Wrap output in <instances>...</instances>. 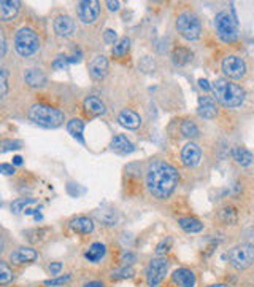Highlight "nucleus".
I'll return each instance as SVG.
<instances>
[{"mask_svg": "<svg viewBox=\"0 0 254 287\" xmlns=\"http://www.w3.org/2000/svg\"><path fill=\"white\" fill-rule=\"evenodd\" d=\"M180 182L178 171L167 161H153L146 169V187L157 199H167Z\"/></svg>", "mask_w": 254, "mask_h": 287, "instance_id": "f257e3e1", "label": "nucleus"}, {"mask_svg": "<svg viewBox=\"0 0 254 287\" xmlns=\"http://www.w3.org/2000/svg\"><path fill=\"white\" fill-rule=\"evenodd\" d=\"M215 96L224 107L235 109L240 107L245 100V90L240 85L232 83L227 78H216L212 85Z\"/></svg>", "mask_w": 254, "mask_h": 287, "instance_id": "f03ea898", "label": "nucleus"}, {"mask_svg": "<svg viewBox=\"0 0 254 287\" xmlns=\"http://www.w3.org/2000/svg\"><path fill=\"white\" fill-rule=\"evenodd\" d=\"M27 115L35 125L43 126V128H57L65 120L64 112H61L56 107L47 106V104H34L29 109Z\"/></svg>", "mask_w": 254, "mask_h": 287, "instance_id": "7ed1b4c3", "label": "nucleus"}, {"mask_svg": "<svg viewBox=\"0 0 254 287\" xmlns=\"http://www.w3.org/2000/svg\"><path fill=\"white\" fill-rule=\"evenodd\" d=\"M40 37L31 27H22L14 35V50L22 57H31L40 50Z\"/></svg>", "mask_w": 254, "mask_h": 287, "instance_id": "20e7f679", "label": "nucleus"}, {"mask_svg": "<svg viewBox=\"0 0 254 287\" xmlns=\"http://www.w3.org/2000/svg\"><path fill=\"white\" fill-rule=\"evenodd\" d=\"M176 31L180 32V35L184 40L194 42L200 37L202 26H200V21L196 14L191 11H184L176 18Z\"/></svg>", "mask_w": 254, "mask_h": 287, "instance_id": "39448f33", "label": "nucleus"}, {"mask_svg": "<svg viewBox=\"0 0 254 287\" xmlns=\"http://www.w3.org/2000/svg\"><path fill=\"white\" fill-rule=\"evenodd\" d=\"M216 34L224 43H234L238 37L237 31V19L227 11H219L215 18Z\"/></svg>", "mask_w": 254, "mask_h": 287, "instance_id": "423d86ee", "label": "nucleus"}, {"mask_svg": "<svg viewBox=\"0 0 254 287\" xmlns=\"http://www.w3.org/2000/svg\"><path fill=\"white\" fill-rule=\"evenodd\" d=\"M229 263L235 270H246L254 263V244H237L229 251Z\"/></svg>", "mask_w": 254, "mask_h": 287, "instance_id": "0eeeda50", "label": "nucleus"}, {"mask_svg": "<svg viewBox=\"0 0 254 287\" xmlns=\"http://www.w3.org/2000/svg\"><path fill=\"white\" fill-rule=\"evenodd\" d=\"M169 266H170V262L166 257L153 258L146 268V284L149 287H157L169 273Z\"/></svg>", "mask_w": 254, "mask_h": 287, "instance_id": "6e6552de", "label": "nucleus"}, {"mask_svg": "<svg viewBox=\"0 0 254 287\" xmlns=\"http://www.w3.org/2000/svg\"><path fill=\"white\" fill-rule=\"evenodd\" d=\"M221 67H222L224 75L229 77V78H234V80L243 78L245 74H246V63H245V59H242L240 56L232 54V56L224 57Z\"/></svg>", "mask_w": 254, "mask_h": 287, "instance_id": "1a4fd4ad", "label": "nucleus"}, {"mask_svg": "<svg viewBox=\"0 0 254 287\" xmlns=\"http://www.w3.org/2000/svg\"><path fill=\"white\" fill-rule=\"evenodd\" d=\"M77 14L84 24H93L100 14V4L97 0H81L77 4Z\"/></svg>", "mask_w": 254, "mask_h": 287, "instance_id": "9d476101", "label": "nucleus"}, {"mask_svg": "<svg viewBox=\"0 0 254 287\" xmlns=\"http://www.w3.org/2000/svg\"><path fill=\"white\" fill-rule=\"evenodd\" d=\"M38 258V252L32 248H18L10 252L8 260L13 265H24V263H32Z\"/></svg>", "mask_w": 254, "mask_h": 287, "instance_id": "9b49d317", "label": "nucleus"}, {"mask_svg": "<svg viewBox=\"0 0 254 287\" xmlns=\"http://www.w3.org/2000/svg\"><path fill=\"white\" fill-rule=\"evenodd\" d=\"M200 158H202V150L197 144L194 142H189L183 147L181 150V163L186 166V168H194L200 163Z\"/></svg>", "mask_w": 254, "mask_h": 287, "instance_id": "f8f14e48", "label": "nucleus"}, {"mask_svg": "<svg viewBox=\"0 0 254 287\" xmlns=\"http://www.w3.org/2000/svg\"><path fill=\"white\" fill-rule=\"evenodd\" d=\"M172 281L178 287H196L197 276L191 268H178L172 273Z\"/></svg>", "mask_w": 254, "mask_h": 287, "instance_id": "ddd939ff", "label": "nucleus"}, {"mask_svg": "<svg viewBox=\"0 0 254 287\" xmlns=\"http://www.w3.org/2000/svg\"><path fill=\"white\" fill-rule=\"evenodd\" d=\"M75 29H77L75 19L67 16V14H59V16L54 19V32L59 37H70V35H73Z\"/></svg>", "mask_w": 254, "mask_h": 287, "instance_id": "4468645a", "label": "nucleus"}, {"mask_svg": "<svg viewBox=\"0 0 254 287\" xmlns=\"http://www.w3.org/2000/svg\"><path fill=\"white\" fill-rule=\"evenodd\" d=\"M89 74L94 80H102L105 78L108 74V59L103 54L96 56L94 59L89 63Z\"/></svg>", "mask_w": 254, "mask_h": 287, "instance_id": "2eb2a0df", "label": "nucleus"}, {"mask_svg": "<svg viewBox=\"0 0 254 287\" xmlns=\"http://www.w3.org/2000/svg\"><path fill=\"white\" fill-rule=\"evenodd\" d=\"M118 123L121 126H124V128H127V129H138L140 125H142V117L137 112L124 109L118 115Z\"/></svg>", "mask_w": 254, "mask_h": 287, "instance_id": "dca6fc26", "label": "nucleus"}, {"mask_svg": "<svg viewBox=\"0 0 254 287\" xmlns=\"http://www.w3.org/2000/svg\"><path fill=\"white\" fill-rule=\"evenodd\" d=\"M197 112L200 117L206 118V120H212L218 115V107H216V102L210 97V96H200L199 97V107H197Z\"/></svg>", "mask_w": 254, "mask_h": 287, "instance_id": "f3484780", "label": "nucleus"}, {"mask_svg": "<svg viewBox=\"0 0 254 287\" xmlns=\"http://www.w3.org/2000/svg\"><path fill=\"white\" fill-rule=\"evenodd\" d=\"M70 228L78 235H91L94 232V222L86 215H78L70 220Z\"/></svg>", "mask_w": 254, "mask_h": 287, "instance_id": "a211bd4d", "label": "nucleus"}, {"mask_svg": "<svg viewBox=\"0 0 254 287\" xmlns=\"http://www.w3.org/2000/svg\"><path fill=\"white\" fill-rule=\"evenodd\" d=\"M24 81L31 88H43L47 85V75L41 69H27L24 72Z\"/></svg>", "mask_w": 254, "mask_h": 287, "instance_id": "6ab92c4d", "label": "nucleus"}, {"mask_svg": "<svg viewBox=\"0 0 254 287\" xmlns=\"http://www.w3.org/2000/svg\"><path fill=\"white\" fill-rule=\"evenodd\" d=\"M19 7L21 4L18 0H2L0 2V18H2V21L7 23L16 18L19 13Z\"/></svg>", "mask_w": 254, "mask_h": 287, "instance_id": "aec40b11", "label": "nucleus"}, {"mask_svg": "<svg viewBox=\"0 0 254 287\" xmlns=\"http://www.w3.org/2000/svg\"><path fill=\"white\" fill-rule=\"evenodd\" d=\"M110 147L113 152L119 153V155H129L132 153L133 150H135V146L123 134H118L111 139V144H110Z\"/></svg>", "mask_w": 254, "mask_h": 287, "instance_id": "412c9836", "label": "nucleus"}, {"mask_svg": "<svg viewBox=\"0 0 254 287\" xmlns=\"http://www.w3.org/2000/svg\"><path fill=\"white\" fill-rule=\"evenodd\" d=\"M83 107L86 110L87 115H91V117H99V115H103L105 113V104L102 102V100L96 96H89L84 99L83 102Z\"/></svg>", "mask_w": 254, "mask_h": 287, "instance_id": "4be33fe9", "label": "nucleus"}, {"mask_svg": "<svg viewBox=\"0 0 254 287\" xmlns=\"http://www.w3.org/2000/svg\"><path fill=\"white\" fill-rule=\"evenodd\" d=\"M107 254V246L103 242H93L89 249L84 252V258L91 263H99Z\"/></svg>", "mask_w": 254, "mask_h": 287, "instance_id": "5701e85b", "label": "nucleus"}, {"mask_svg": "<svg viewBox=\"0 0 254 287\" xmlns=\"http://www.w3.org/2000/svg\"><path fill=\"white\" fill-rule=\"evenodd\" d=\"M96 219L107 227H114V225H118L119 214L116 209H102V211L96 212Z\"/></svg>", "mask_w": 254, "mask_h": 287, "instance_id": "b1692460", "label": "nucleus"}, {"mask_svg": "<svg viewBox=\"0 0 254 287\" xmlns=\"http://www.w3.org/2000/svg\"><path fill=\"white\" fill-rule=\"evenodd\" d=\"M178 223H180L181 230H184L186 233H199L203 230V223L196 217H181L178 219Z\"/></svg>", "mask_w": 254, "mask_h": 287, "instance_id": "393cba45", "label": "nucleus"}, {"mask_svg": "<svg viewBox=\"0 0 254 287\" xmlns=\"http://www.w3.org/2000/svg\"><path fill=\"white\" fill-rule=\"evenodd\" d=\"M232 158L242 166H249L252 163V153L248 149H245V147H234Z\"/></svg>", "mask_w": 254, "mask_h": 287, "instance_id": "a878e982", "label": "nucleus"}, {"mask_svg": "<svg viewBox=\"0 0 254 287\" xmlns=\"http://www.w3.org/2000/svg\"><path fill=\"white\" fill-rule=\"evenodd\" d=\"M191 59H192V53L184 47H178L172 53V61L175 66H186Z\"/></svg>", "mask_w": 254, "mask_h": 287, "instance_id": "bb28decb", "label": "nucleus"}, {"mask_svg": "<svg viewBox=\"0 0 254 287\" xmlns=\"http://www.w3.org/2000/svg\"><path fill=\"white\" fill-rule=\"evenodd\" d=\"M67 131L68 134H72V137L78 139L81 144L84 142L83 139V131H84V121L80 120V118H73L67 123Z\"/></svg>", "mask_w": 254, "mask_h": 287, "instance_id": "cd10ccee", "label": "nucleus"}, {"mask_svg": "<svg viewBox=\"0 0 254 287\" xmlns=\"http://www.w3.org/2000/svg\"><path fill=\"white\" fill-rule=\"evenodd\" d=\"M219 220L226 225H235L238 222V214H237V209L232 208V206H224L221 211H219Z\"/></svg>", "mask_w": 254, "mask_h": 287, "instance_id": "c85d7f7f", "label": "nucleus"}, {"mask_svg": "<svg viewBox=\"0 0 254 287\" xmlns=\"http://www.w3.org/2000/svg\"><path fill=\"white\" fill-rule=\"evenodd\" d=\"M34 203H37V199H34V198H18L11 203L10 209L13 214H21V212H26L27 208Z\"/></svg>", "mask_w": 254, "mask_h": 287, "instance_id": "c756f323", "label": "nucleus"}, {"mask_svg": "<svg viewBox=\"0 0 254 287\" xmlns=\"http://www.w3.org/2000/svg\"><path fill=\"white\" fill-rule=\"evenodd\" d=\"M180 129H181V134H183L184 137H188V139H196V137L199 136V128H197V125L194 123V121H191V120H184V121L181 123Z\"/></svg>", "mask_w": 254, "mask_h": 287, "instance_id": "7c9ffc66", "label": "nucleus"}, {"mask_svg": "<svg viewBox=\"0 0 254 287\" xmlns=\"http://www.w3.org/2000/svg\"><path fill=\"white\" fill-rule=\"evenodd\" d=\"M14 279V273L13 270L7 265V262H0V285L5 287Z\"/></svg>", "mask_w": 254, "mask_h": 287, "instance_id": "2f4dec72", "label": "nucleus"}, {"mask_svg": "<svg viewBox=\"0 0 254 287\" xmlns=\"http://www.w3.org/2000/svg\"><path fill=\"white\" fill-rule=\"evenodd\" d=\"M135 276V270H133L132 266H121V268H118L111 273V279L113 281H119V279H130Z\"/></svg>", "mask_w": 254, "mask_h": 287, "instance_id": "473e14b6", "label": "nucleus"}, {"mask_svg": "<svg viewBox=\"0 0 254 287\" xmlns=\"http://www.w3.org/2000/svg\"><path fill=\"white\" fill-rule=\"evenodd\" d=\"M129 50H130V38H127V37H124V38H121L119 40L116 45H114V48H113V56H116V57H124L127 53H129Z\"/></svg>", "mask_w": 254, "mask_h": 287, "instance_id": "72a5a7b5", "label": "nucleus"}, {"mask_svg": "<svg viewBox=\"0 0 254 287\" xmlns=\"http://www.w3.org/2000/svg\"><path fill=\"white\" fill-rule=\"evenodd\" d=\"M172 246H173V239L170 236L164 238L157 246H156V255L157 257H166L170 251H172Z\"/></svg>", "mask_w": 254, "mask_h": 287, "instance_id": "f704fd0d", "label": "nucleus"}, {"mask_svg": "<svg viewBox=\"0 0 254 287\" xmlns=\"http://www.w3.org/2000/svg\"><path fill=\"white\" fill-rule=\"evenodd\" d=\"M19 149H22L21 140H11V139L2 140V153H7L10 150H19Z\"/></svg>", "mask_w": 254, "mask_h": 287, "instance_id": "c9c22d12", "label": "nucleus"}, {"mask_svg": "<svg viewBox=\"0 0 254 287\" xmlns=\"http://www.w3.org/2000/svg\"><path fill=\"white\" fill-rule=\"evenodd\" d=\"M8 93V72L7 69H0V96L5 97Z\"/></svg>", "mask_w": 254, "mask_h": 287, "instance_id": "e433bc0d", "label": "nucleus"}, {"mask_svg": "<svg viewBox=\"0 0 254 287\" xmlns=\"http://www.w3.org/2000/svg\"><path fill=\"white\" fill-rule=\"evenodd\" d=\"M68 57L67 56H57L53 61V69L54 70H67L68 69Z\"/></svg>", "mask_w": 254, "mask_h": 287, "instance_id": "4c0bfd02", "label": "nucleus"}, {"mask_svg": "<svg viewBox=\"0 0 254 287\" xmlns=\"http://www.w3.org/2000/svg\"><path fill=\"white\" fill-rule=\"evenodd\" d=\"M72 278V275H65V276H56L54 279H48V281H44V285H48V287H56V285H64L65 282H68Z\"/></svg>", "mask_w": 254, "mask_h": 287, "instance_id": "58836bf2", "label": "nucleus"}, {"mask_svg": "<svg viewBox=\"0 0 254 287\" xmlns=\"http://www.w3.org/2000/svg\"><path fill=\"white\" fill-rule=\"evenodd\" d=\"M121 262H123V265L124 266H132L133 263H135L137 262V255L135 254H133V252H124L123 254V257H121Z\"/></svg>", "mask_w": 254, "mask_h": 287, "instance_id": "ea45409f", "label": "nucleus"}, {"mask_svg": "<svg viewBox=\"0 0 254 287\" xmlns=\"http://www.w3.org/2000/svg\"><path fill=\"white\" fill-rule=\"evenodd\" d=\"M103 40H105V43H108V45H116V40H118L116 31H113V29H107L105 35H103Z\"/></svg>", "mask_w": 254, "mask_h": 287, "instance_id": "a19ab883", "label": "nucleus"}, {"mask_svg": "<svg viewBox=\"0 0 254 287\" xmlns=\"http://www.w3.org/2000/svg\"><path fill=\"white\" fill-rule=\"evenodd\" d=\"M62 268H64V265L61 262H51L50 266H48V270H50V273H51L53 276H57L59 273L62 271Z\"/></svg>", "mask_w": 254, "mask_h": 287, "instance_id": "79ce46f5", "label": "nucleus"}, {"mask_svg": "<svg viewBox=\"0 0 254 287\" xmlns=\"http://www.w3.org/2000/svg\"><path fill=\"white\" fill-rule=\"evenodd\" d=\"M0 171H2L5 176H11V174H14V166H13V165L4 163L2 166H0Z\"/></svg>", "mask_w": 254, "mask_h": 287, "instance_id": "37998d69", "label": "nucleus"}, {"mask_svg": "<svg viewBox=\"0 0 254 287\" xmlns=\"http://www.w3.org/2000/svg\"><path fill=\"white\" fill-rule=\"evenodd\" d=\"M0 42H2V51H0V56H5L7 54V40H5V34L2 32L0 34Z\"/></svg>", "mask_w": 254, "mask_h": 287, "instance_id": "c03bdc74", "label": "nucleus"}, {"mask_svg": "<svg viewBox=\"0 0 254 287\" xmlns=\"http://www.w3.org/2000/svg\"><path fill=\"white\" fill-rule=\"evenodd\" d=\"M83 287H105V282L103 281H89Z\"/></svg>", "mask_w": 254, "mask_h": 287, "instance_id": "a18cd8bd", "label": "nucleus"}, {"mask_svg": "<svg viewBox=\"0 0 254 287\" xmlns=\"http://www.w3.org/2000/svg\"><path fill=\"white\" fill-rule=\"evenodd\" d=\"M199 86H200V88H202L203 91H210V90H213L212 86H210V83H208L205 78H200V80H199Z\"/></svg>", "mask_w": 254, "mask_h": 287, "instance_id": "49530a36", "label": "nucleus"}, {"mask_svg": "<svg viewBox=\"0 0 254 287\" xmlns=\"http://www.w3.org/2000/svg\"><path fill=\"white\" fill-rule=\"evenodd\" d=\"M107 7H108L110 11H118L119 7H121V4H119V2H111V0H108V2H107Z\"/></svg>", "mask_w": 254, "mask_h": 287, "instance_id": "de8ad7c7", "label": "nucleus"}, {"mask_svg": "<svg viewBox=\"0 0 254 287\" xmlns=\"http://www.w3.org/2000/svg\"><path fill=\"white\" fill-rule=\"evenodd\" d=\"M13 165L14 166H21L22 165V156H14L13 158Z\"/></svg>", "mask_w": 254, "mask_h": 287, "instance_id": "09e8293b", "label": "nucleus"}, {"mask_svg": "<svg viewBox=\"0 0 254 287\" xmlns=\"http://www.w3.org/2000/svg\"><path fill=\"white\" fill-rule=\"evenodd\" d=\"M206 287H229V285H227V284H221V282H219V284H212V285H206Z\"/></svg>", "mask_w": 254, "mask_h": 287, "instance_id": "8fccbe9b", "label": "nucleus"}, {"mask_svg": "<svg viewBox=\"0 0 254 287\" xmlns=\"http://www.w3.org/2000/svg\"><path fill=\"white\" fill-rule=\"evenodd\" d=\"M246 235H251V236H248V239H251V241H254V230H249V232H248Z\"/></svg>", "mask_w": 254, "mask_h": 287, "instance_id": "3c124183", "label": "nucleus"}]
</instances>
